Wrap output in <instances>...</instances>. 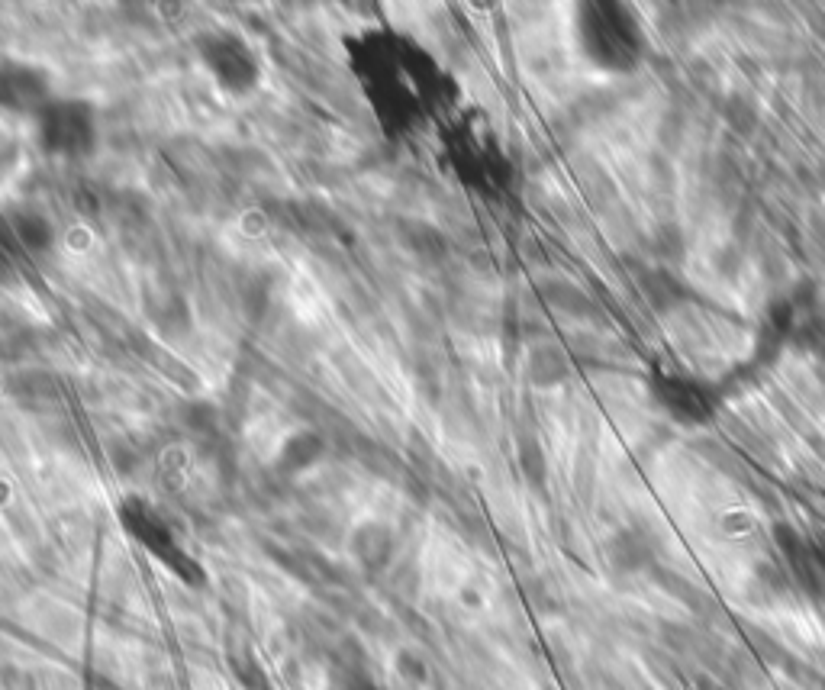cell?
<instances>
[{"label":"cell","instance_id":"1","mask_svg":"<svg viewBox=\"0 0 825 690\" xmlns=\"http://www.w3.org/2000/svg\"><path fill=\"white\" fill-rule=\"evenodd\" d=\"M91 139V126H88V117H75L71 107H59L49 117V142L52 149H62V152H78L88 146Z\"/></svg>","mask_w":825,"mask_h":690}]
</instances>
